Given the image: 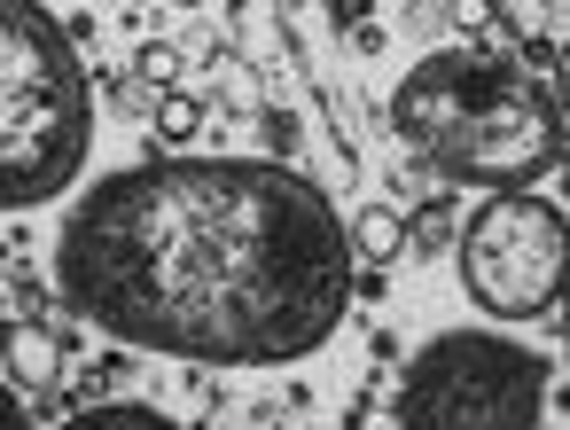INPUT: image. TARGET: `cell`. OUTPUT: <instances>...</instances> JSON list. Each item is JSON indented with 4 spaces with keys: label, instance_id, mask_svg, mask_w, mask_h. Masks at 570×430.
I'll return each instance as SVG.
<instances>
[{
    "label": "cell",
    "instance_id": "2",
    "mask_svg": "<svg viewBox=\"0 0 570 430\" xmlns=\"http://www.w3.org/2000/svg\"><path fill=\"white\" fill-rule=\"evenodd\" d=\"M391 126L453 188H492V196H523L570 157L554 87L484 48L422 56L391 95Z\"/></svg>",
    "mask_w": 570,
    "mask_h": 430
},
{
    "label": "cell",
    "instance_id": "5",
    "mask_svg": "<svg viewBox=\"0 0 570 430\" xmlns=\"http://www.w3.org/2000/svg\"><path fill=\"white\" fill-rule=\"evenodd\" d=\"M461 290L492 321H531L554 297H570V212L547 196H484L461 219Z\"/></svg>",
    "mask_w": 570,
    "mask_h": 430
},
{
    "label": "cell",
    "instance_id": "12",
    "mask_svg": "<svg viewBox=\"0 0 570 430\" xmlns=\"http://www.w3.org/2000/svg\"><path fill=\"white\" fill-rule=\"evenodd\" d=\"M515 40H547V9H531V0H500V9H492Z\"/></svg>",
    "mask_w": 570,
    "mask_h": 430
},
{
    "label": "cell",
    "instance_id": "7",
    "mask_svg": "<svg viewBox=\"0 0 570 430\" xmlns=\"http://www.w3.org/2000/svg\"><path fill=\"white\" fill-rule=\"evenodd\" d=\"M352 251H360V266H391V258L406 251V219H399L391 204H360V219H352Z\"/></svg>",
    "mask_w": 570,
    "mask_h": 430
},
{
    "label": "cell",
    "instance_id": "13",
    "mask_svg": "<svg viewBox=\"0 0 570 430\" xmlns=\"http://www.w3.org/2000/svg\"><path fill=\"white\" fill-rule=\"evenodd\" d=\"M554 79H562V102H570V40L554 48Z\"/></svg>",
    "mask_w": 570,
    "mask_h": 430
},
{
    "label": "cell",
    "instance_id": "1",
    "mask_svg": "<svg viewBox=\"0 0 570 430\" xmlns=\"http://www.w3.org/2000/svg\"><path fill=\"white\" fill-rule=\"evenodd\" d=\"M352 227L282 157H149L102 173L63 235L56 290L79 321L188 368H282L352 305Z\"/></svg>",
    "mask_w": 570,
    "mask_h": 430
},
{
    "label": "cell",
    "instance_id": "10",
    "mask_svg": "<svg viewBox=\"0 0 570 430\" xmlns=\"http://www.w3.org/2000/svg\"><path fill=\"white\" fill-rule=\"evenodd\" d=\"M235 32H243V56H250L258 71H266V63L282 56V32H274V9H243V17H235Z\"/></svg>",
    "mask_w": 570,
    "mask_h": 430
},
{
    "label": "cell",
    "instance_id": "11",
    "mask_svg": "<svg viewBox=\"0 0 570 430\" xmlns=\"http://www.w3.org/2000/svg\"><path fill=\"white\" fill-rule=\"evenodd\" d=\"M134 71H141L149 87H165V95H173V87H180V48H173V40H149V48L134 56Z\"/></svg>",
    "mask_w": 570,
    "mask_h": 430
},
{
    "label": "cell",
    "instance_id": "15",
    "mask_svg": "<svg viewBox=\"0 0 570 430\" xmlns=\"http://www.w3.org/2000/svg\"><path fill=\"white\" fill-rule=\"evenodd\" d=\"M562 336H570V297H562Z\"/></svg>",
    "mask_w": 570,
    "mask_h": 430
},
{
    "label": "cell",
    "instance_id": "8",
    "mask_svg": "<svg viewBox=\"0 0 570 430\" xmlns=\"http://www.w3.org/2000/svg\"><path fill=\"white\" fill-rule=\"evenodd\" d=\"M63 430H188V422H173L165 407H141V399H110V407H79Z\"/></svg>",
    "mask_w": 570,
    "mask_h": 430
},
{
    "label": "cell",
    "instance_id": "14",
    "mask_svg": "<svg viewBox=\"0 0 570 430\" xmlns=\"http://www.w3.org/2000/svg\"><path fill=\"white\" fill-rule=\"evenodd\" d=\"M9 430H32V407L24 399H9Z\"/></svg>",
    "mask_w": 570,
    "mask_h": 430
},
{
    "label": "cell",
    "instance_id": "9",
    "mask_svg": "<svg viewBox=\"0 0 570 430\" xmlns=\"http://www.w3.org/2000/svg\"><path fill=\"white\" fill-rule=\"evenodd\" d=\"M196 134H204V102H196L188 87L157 95V141H165V149H188Z\"/></svg>",
    "mask_w": 570,
    "mask_h": 430
},
{
    "label": "cell",
    "instance_id": "3",
    "mask_svg": "<svg viewBox=\"0 0 570 430\" xmlns=\"http://www.w3.org/2000/svg\"><path fill=\"white\" fill-rule=\"evenodd\" d=\"M0 79H9L0 87V204L24 212L79 180L95 141V95L71 32L32 0L0 9Z\"/></svg>",
    "mask_w": 570,
    "mask_h": 430
},
{
    "label": "cell",
    "instance_id": "6",
    "mask_svg": "<svg viewBox=\"0 0 570 430\" xmlns=\"http://www.w3.org/2000/svg\"><path fill=\"white\" fill-rule=\"evenodd\" d=\"M0 360H9V391H56L63 383V336L48 321H9Z\"/></svg>",
    "mask_w": 570,
    "mask_h": 430
},
{
    "label": "cell",
    "instance_id": "4",
    "mask_svg": "<svg viewBox=\"0 0 570 430\" xmlns=\"http://www.w3.org/2000/svg\"><path fill=\"white\" fill-rule=\"evenodd\" d=\"M539 422H547V360L484 329L430 336L391 399V430H539Z\"/></svg>",
    "mask_w": 570,
    "mask_h": 430
}]
</instances>
